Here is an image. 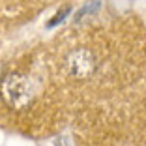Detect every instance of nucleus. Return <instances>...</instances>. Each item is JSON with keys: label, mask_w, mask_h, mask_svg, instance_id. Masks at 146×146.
Here are the masks:
<instances>
[{"label": "nucleus", "mask_w": 146, "mask_h": 146, "mask_svg": "<svg viewBox=\"0 0 146 146\" xmlns=\"http://www.w3.org/2000/svg\"><path fill=\"white\" fill-rule=\"evenodd\" d=\"M0 96L8 107L25 109L34 98V86L25 73H8L0 84Z\"/></svg>", "instance_id": "f257e3e1"}, {"label": "nucleus", "mask_w": 146, "mask_h": 146, "mask_svg": "<svg viewBox=\"0 0 146 146\" xmlns=\"http://www.w3.org/2000/svg\"><path fill=\"white\" fill-rule=\"evenodd\" d=\"M66 71L69 73V77L73 79H90L98 69V60L96 54L86 47H77L68 52L66 56Z\"/></svg>", "instance_id": "f03ea898"}, {"label": "nucleus", "mask_w": 146, "mask_h": 146, "mask_svg": "<svg viewBox=\"0 0 146 146\" xmlns=\"http://www.w3.org/2000/svg\"><path fill=\"white\" fill-rule=\"evenodd\" d=\"M98 8H99V0H94V2H92L90 6H84V8H82L81 11L77 13V19H81L82 15H84V13H92V11H96Z\"/></svg>", "instance_id": "7ed1b4c3"}, {"label": "nucleus", "mask_w": 146, "mask_h": 146, "mask_svg": "<svg viewBox=\"0 0 146 146\" xmlns=\"http://www.w3.org/2000/svg\"><path fill=\"white\" fill-rule=\"evenodd\" d=\"M68 13H69V8H64V9H62V11H60V13H56V15H54V19H52V21H51V23H49V26H54V25H56V23H60V21H62V19H64V17H66V15H68Z\"/></svg>", "instance_id": "20e7f679"}, {"label": "nucleus", "mask_w": 146, "mask_h": 146, "mask_svg": "<svg viewBox=\"0 0 146 146\" xmlns=\"http://www.w3.org/2000/svg\"><path fill=\"white\" fill-rule=\"evenodd\" d=\"M54 146H68V144H66V139L62 137L60 141H56V142H54Z\"/></svg>", "instance_id": "39448f33"}]
</instances>
